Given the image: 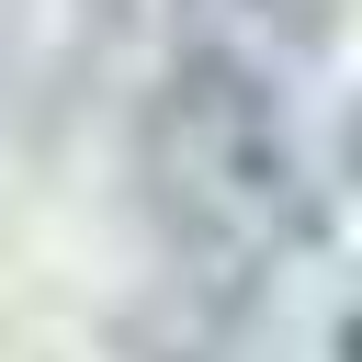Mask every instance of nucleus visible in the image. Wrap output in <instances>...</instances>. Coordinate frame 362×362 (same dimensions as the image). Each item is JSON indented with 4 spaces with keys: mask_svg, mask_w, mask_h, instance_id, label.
<instances>
[{
    "mask_svg": "<svg viewBox=\"0 0 362 362\" xmlns=\"http://www.w3.org/2000/svg\"><path fill=\"white\" fill-rule=\"evenodd\" d=\"M339 362H362V317H351V339H339Z\"/></svg>",
    "mask_w": 362,
    "mask_h": 362,
    "instance_id": "nucleus-2",
    "label": "nucleus"
},
{
    "mask_svg": "<svg viewBox=\"0 0 362 362\" xmlns=\"http://www.w3.org/2000/svg\"><path fill=\"white\" fill-rule=\"evenodd\" d=\"M351 170H362V124H351Z\"/></svg>",
    "mask_w": 362,
    "mask_h": 362,
    "instance_id": "nucleus-3",
    "label": "nucleus"
},
{
    "mask_svg": "<svg viewBox=\"0 0 362 362\" xmlns=\"http://www.w3.org/2000/svg\"><path fill=\"white\" fill-rule=\"evenodd\" d=\"M147 204L158 226L192 249V260H272L283 226H294V158H283V124L272 102L238 79V68H181L147 113Z\"/></svg>",
    "mask_w": 362,
    "mask_h": 362,
    "instance_id": "nucleus-1",
    "label": "nucleus"
}]
</instances>
